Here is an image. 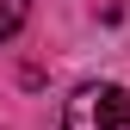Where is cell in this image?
Returning a JSON list of instances; mask_svg holds the SVG:
<instances>
[{"mask_svg":"<svg viewBox=\"0 0 130 130\" xmlns=\"http://www.w3.org/2000/svg\"><path fill=\"white\" fill-rule=\"evenodd\" d=\"M62 130H130V87L118 80H87L62 105Z\"/></svg>","mask_w":130,"mask_h":130,"instance_id":"cell-1","label":"cell"},{"mask_svg":"<svg viewBox=\"0 0 130 130\" xmlns=\"http://www.w3.org/2000/svg\"><path fill=\"white\" fill-rule=\"evenodd\" d=\"M31 19V0H0V43H12Z\"/></svg>","mask_w":130,"mask_h":130,"instance_id":"cell-2","label":"cell"}]
</instances>
